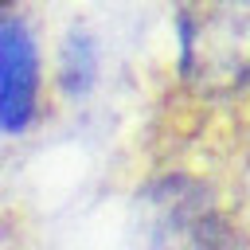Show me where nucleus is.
Here are the masks:
<instances>
[{"instance_id":"nucleus-1","label":"nucleus","mask_w":250,"mask_h":250,"mask_svg":"<svg viewBox=\"0 0 250 250\" xmlns=\"http://www.w3.org/2000/svg\"><path fill=\"white\" fill-rule=\"evenodd\" d=\"M176 94L191 117H230L250 105V4H191L176 12Z\"/></svg>"},{"instance_id":"nucleus-2","label":"nucleus","mask_w":250,"mask_h":250,"mask_svg":"<svg viewBox=\"0 0 250 250\" xmlns=\"http://www.w3.org/2000/svg\"><path fill=\"white\" fill-rule=\"evenodd\" d=\"M230 219L211 184L172 168L141 195V250H227Z\"/></svg>"},{"instance_id":"nucleus-3","label":"nucleus","mask_w":250,"mask_h":250,"mask_svg":"<svg viewBox=\"0 0 250 250\" xmlns=\"http://www.w3.org/2000/svg\"><path fill=\"white\" fill-rule=\"evenodd\" d=\"M39 43L16 8L0 4V133H23L39 113Z\"/></svg>"},{"instance_id":"nucleus-4","label":"nucleus","mask_w":250,"mask_h":250,"mask_svg":"<svg viewBox=\"0 0 250 250\" xmlns=\"http://www.w3.org/2000/svg\"><path fill=\"white\" fill-rule=\"evenodd\" d=\"M98 74V51H94V39L86 31H70L66 43H62V55H59V78L66 86V94H86L90 82Z\"/></svg>"}]
</instances>
